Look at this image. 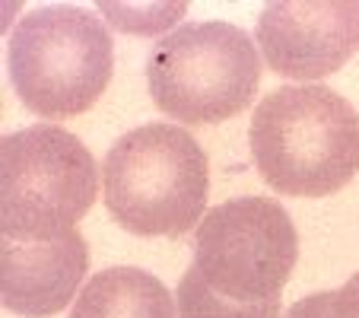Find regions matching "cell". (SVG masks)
<instances>
[{
	"label": "cell",
	"instance_id": "cell-1",
	"mask_svg": "<svg viewBox=\"0 0 359 318\" xmlns=\"http://www.w3.org/2000/svg\"><path fill=\"white\" fill-rule=\"evenodd\" d=\"M261 178L286 197H327L359 172V112L331 86H280L248 128Z\"/></svg>",
	"mask_w": 359,
	"mask_h": 318
},
{
	"label": "cell",
	"instance_id": "cell-2",
	"mask_svg": "<svg viewBox=\"0 0 359 318\" xmlns=\"http://www.w3.org/2000/svg\"><path fill=\"white\" fill-rule=\"evenodd\" d=\"M102 188L105 207L121 230L178 239L203 220L210 166L203 147L184 128L153 121L109 147Z\"/></svg>",
	"mask_w": 359,
	"mask_h": 318
},
{
	"label": "cell",
	"instance_id": "cell-3",
	"mask_svg": "<svg viewBox=\"0 0 359 318\" xmlns=\"http://www.w3.org/2000/svg\"><path fill=\"white\" fill-rule=\"evenodd\" d=\"M115 48L109 26L86 7L48 4L16 22L7 70L20 102L41 118L89 112L109 89Z\"/></svg>",
	"mask_w": 359,
	"mask_h": 318
},
{
	"label": "cell",
	"instance_id": "cell-4",
	"mask_svg": "<svg viewBox=\"0 0 359 318\" xmlns=\"http://www.w3.org/2000/svg\"><path fill=\"white\" fill-rule=\"evenodd\" d=\"M147 86L159 112L175 121H229L258 95L261 51L232 22H184L153 45Z\"/></svg>",
	"mask_w": 359,
	"mask_h": 318
},
{
	"label": "cell",
	"instance_id": "cell-5",
	"mask_svg": "<svg viewBox=\"0 0 359 318\" xmlns=\"http://www.w3.org/2000/svg\"><path fill=\"white\" fill-rule=\"evenodd\" d=\"M99 194V169L83 140L57 124H32L0 140V232L55 239L76 230Z\"/></svg>",
	"mask_w": 359,
	"mask_h": 318
},
{
	"label": "cell",
	"instance_id": "cell-6",
	"mask_svg": "<svg viewBox=\"0 0 359 318\" xmlns=\"http://www.w3.org/2000/svg\"><path fill=\"white\" fill-rule=\"evenodd\" d=\"M299 258L290 213L273 197L245 194L203 213L194 232V267L217 296L232 303L280 299Z\"/></svg>",
	"mask_w": 359,
	"mask_h": 318
},
{
	"label": "cell",
	"instance_id": "cell-7",
	"mask_svg": "<svg viewBox=\"0 0 359 318\" xmlns=\"http://www.w3.org/2000/svg\"><path fill=\"white\" fill-rule=\"evenodd\" d=\"M258 45L267 67L290 80H321L359 48L356 0H277L258 16Z\"/></svg>",
	"mask_w": 359,
	"mask_h": 318
},
{
	"label": "cell",
	"instance_id": "cell-8",
	"mask_svg": "<svg viewBox=\"0 0 359 318\" xmlns=\"http://www.w3.org/2000/svg\"><path fill=\"white\" fill-rule=\"evenodd\" d=\"M89 271L86 239L76 230L55 239H13L0 242V299L4 309L26 318H48L80 296Z\"/></svg>",
	"mask_w": 359,
	"mask_h": 318
},
{
	"label": "cell",
	"instance_id": "cell-9",
	"mask_svg": "<svg viewBox=\"0 0 359 318\" xmlns=\"http://www.w3.org/2000/svg\"><path fill=\"white\" fill-rule=\"evenodd\" d=\"M70 318H178V303L156 274L109 267L83 284Z\"/></svg>",
	"mask_w": 359,
	"mask_h": 318
},
{
	"label": "cell",
	"instance_id": "cell-10",
	"mask_svg": "<svg viewBox=\"0 0 359 318\" xmlns=\"http://www.w3.org/2000/svg\"><path fill=\"white\" fill-rule=\"evenodd\" d=\"M175 303H178V318H280V309H283L280 299L245 305V303H232L226 296H217L194 264L184 271L182 284H178Z\"/></svg>",
	"mask_w": 359,
	"mask_h": 318
},
{
	"label": "cell",
	"instance_id": "cell-11",
	"mask_svg": "<svg viewBox=\"0 0 359 318\" xmlns=\"http://www.w3.org/2000/svg\"><path fill=\"white\" fill-rule=\"evenodd\" d=\"M327 318H359V274H353L340 290H334Z\"/></svg>",
	"mask_w": 359,
	"mask_h": 318
},
{
	"label": "cell",
	"instance_id": "cell-12",
	"mask_svg": "<svg viewBox=\"0 0 359 318\" xmlns=\"http://www.w3.org/2000/svg\"><path fill=\"white\" fill-rule=\"evenodd\" d=\"M331 299H334V290L312 293V296L292 303L290 309H286V318H327V312H331Z\"/></svg>",
	"mask_w": 359,
	"mask_h": 318
}]
</instances>
